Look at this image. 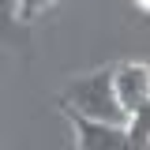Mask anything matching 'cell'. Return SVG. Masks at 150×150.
<instances>
[{
	"label": "cell",
	"instance_id": "6da1fadb",
	"mask_svg": "<svg viewBox=\"0 0 150 150\" xmlns=\"http://www.w3.org/2000/svg\"><path fill=\"white\" fill-rule=\"evenodd\" d=\"M60 109H71L90 120H105V124H124L128 112L120 109L116 94H112V68H98L68 83V90L60 98Z\"/></svg>",
	"mask_w": 150,
	"mask_h": 150
},
{
	"label": "cell",
	"instance_id": "7a4b0ae2",
	"mask_svg": "<svg viewBox=\"0 0 150 150\" xmlns=\"http://www.w3.org/2000/svg\"><path fill=\"white\" fill-rule=\"evenodd\" d=\"M112 94H116L120 109L128 116L135 109H146V101H150V71H146V64H135V60L116 64L112 68Z\"/></svg>",
	"mask_w": 150,
	"mask_h": 150
},
{
	"label": "cell",
	"instance_id": "3957f363",
	"mask_svg": "<svg viewBox=\"0 0 150 150\" xmlns=\"http://www.w3.org/2000/svg\"><path fill=\"white\" fill-rule=\"evenodd\" d=\"M68 120L75 128V143L83 150H120L128 146V135H124V124H105V120H90V116H79V112L64 109Z\"/></svg>",
	"mask_w": 150,
	"mask_h": 150
},
{
	"label": "cell",
	"instance_id": "277c9868",
	"mask_svg": "<svg viewBox=\"0 0 150 150\" xmlns=\"http://www.w3.org/2000/svg\"><path fill=\"white\" fill-rule=\"evenodd\" d=\"M53 0H19V11H23V19H34L41 8H49Z\"/></svg>",
	"mask_w": 150,
	"mask_h": 150
}]
</instances>
